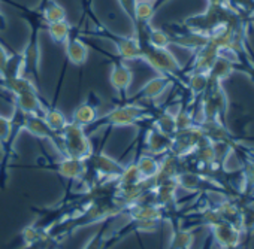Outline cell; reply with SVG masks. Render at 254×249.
I'll list each match as a JSON object with an SVG mask.
<instances>
[{"label":"cell","instance_id":"cell-7","mask_svg":"<svg viewBox=\"0 0 254 249\" xmlns=\"http://www.w3.org/2000/svg\"><path fill=\"white\" fill-rule=\"evenodd\" d=\"M105 38L112 41L117 48L118 58L121 61L127 60H141V44L136 36L132 38H117L115 35L105 33Z\"/></svg>","mask_w":254,"mask_h":249},{"label":"cell","instance_id":"cell-21","mask_svg":"<svg viewBox=\"0 0 254 249\" xmlns=\"http://www.w3.org/2000/svg\"><path fill=\"white\" fill-rule=\"evenodd\" d=\"M232 70H233V61H230L227 57H223L221 54L217 57V60L214 61V64H212V67H211V70H209V78H212V79H217V81H223V79H226L230 73H232Z\"/></svg>","mask_w":254,"mask_h":249},{"label":"cell","instance_id":"cell-18","mask_svg":"<svg viewBox=\"0 0 254 249\" xmlns=\"http://www.w3.org/2000/svg\"><path fill=\"white\" fill-rule=\"evenodd\" d=\"M194 240V234L190 228H184L174 224V233L168 249H190Z\"/></svg>","mask_w":254,"mask_h":249},{"label":"cell","instance_id":"cell-27","mask_svg":"<svg viewBox=\"0 0 254 249\" xmlns=\"http://www.w3.org/2000/svg\"><path fill=\"white\" fill-rule=\"evenodd\" d=\"M12 52L8 51L2 44H0V79L3 78L5 72H6V66H8V61L11 58Z\"/></svg>","mask_w":254,"mask_h":249},{"label":"cell","instance_id":"cell-20","mask_svg":"<svg viewBox=\"0 0 254 249\" xmlns=\"http://www.w3.org/2000/svg\"><path fill=\"white\" fill-rule=\"evenodd\" d=\"M47 29H48V33H50V38L57 45H66V42L69 41V38L72 35V27L67 23V20L47 24Z\"/></svg>","mask_w":254,"mask_h":249},{"label":"cell","instance_id":"cell-2","mask_svg":"<svg viewBox=\"0 0 254 249\" xmlns=\"http://www.w3.org/2000/svg\"><path fill=\"white\" fill-rule=\"evenodd\" d=\"M62 138L63 145V157L75 158V160H87L93 154V145L90 136L87 135L85 129L69 121L67 126L59 133Z\"/></svg>","mask_w":254,"mask_h":249},{"label":"cell","instance_id":"cell-30","mask_svg":"<svg viewBox=\"0 0 254 249\" xmlns=\"http://www.w3.org/2000/svg\"><path fill=\"white\" fill-rule=\"evenodd\" d=\"M5 29H6V20L2 15V12H0V30H5Z\"/></svg>","mask_w":254,"mask_h":249},{"label":"cell","instance_id":"cell-13","mask_svg":"<svg viewBox=\"0 0 254 249\" xmlns=\"http://www.w3.org/2000/svg\"><path fill=\"white\" fill-rule=\"evenodd\" d=\"M66 55L72 64L82 66V64H85V61L88 58V48H87L85 42H82L81 38L70 35L69 41L66 42Z\"/></svg>","mask_w":254,"mask_h":249},{"label":"cell","instance_id":"cell-24","mask_svg":"<svg viewBox=\"0 0 254 249\" xmlns=\"http://www.w3.org/2000/svg\"><path fill=\"white\" fill-rule=\"evenodd\" d=\"M209 82V75L208 73H190L189 78V88L194 96L203 94Z\"/></svg>","mask_w":254,"mask_h":249},{"label":"cell","instance_id":"cell-17","mask_svg":"<svg viewBox=\"0 0 254 249\" xmlns=\"http://www.w3.org/2000/svg\"><path fill=\"white\" fill-rule=\"evenodd\" d=\"M39 14L45 24L59 23V21L66 20V9L62 5H59L57 2H54V0H44L42 11Z\"/></svg>","mask_w":254,"mask_h":249},{"label":"cell","instance_id":"cell-6","mask_svg":"<svg viewBox=\"0 0 254 249\" xmlns=\"http://www.w3.org/2000/svg\"><path fill=\"white\" fill-rule=\"evenodd\" d=\"M133 81V73L121 60L115 61L112 64L111 73H109V82L112 88L115 90L118 99L121 101H127V90L130 88V84Z\"/></svg>","mask_w":254,"mask_h":249},{"label":"cell","instance_id":"cell-14","mask_svg":"<svg viewBox=\"0 0 254 249\" xmlns=\"http://www.w3.org/2000/svg\"><path fill=\"white\" fill-rule=\"evenodd\" d=\"M48 233L39 230L35 224H30L27 227H24L18 236V239L12 243L15 249H26V248H30L33 246L35 243H38L41 239H44Z\"/></svg>","mask_w":254,"mask_h":249},{"label":"cell","instance_id":"cell-4","mask_svg":"<svg viewBox=\"0 0 254 249\" xmlns=\"http://www.w3.org/2000/svg\"><path fill=\"white\" fill-rule=\"evenodd\" d=\"M26 132H29L32 136L38 138V139H42V141H48L53 144V147L57 149V152L63 154V145H62V138L59 133L53 132L50 127H48V124L44 121L42 115H29L26 113L24 116V129Z\"/></svg>","mask_w":254,"mask_h":249},{"label":"cell","instance_id":"cell-1","mask_svg":"<svg viewBox=\"0 0 254 249\" xmlns=\"http://www.w3.org/2000/svg\"><path fill=\"white\" fill-rule=\"evenodd\" d=\"M157 110H151L145 106L135 104V101H121L112 110L106 112L85 129L87 135L91 136L94 132L106 127H126V126H141L148 121H153Z\"/></svg>","mask_w":254,"mask_h":249},{"label":"cell","instance_id":"cell-5","mask_svg":"<svg viewBox=\"0 0 254 249\" xmlns=\"http://www.w3.org/2000/svg\"><path fill=\"white\" fill-rule=\"evenodd\" d=\"M45 169H50L56 172L60 178L67 179L70 182H79L85 175V160H75L69 157H63L57 163H50L45 166Z\"/></svg>","mask_w":254,"mask_h":249},{"label":"cell","instance_id":"cell-8","mask_svg":"<svg viewBox=\"0 0 254 249\" xmlns=\"http://www.w3.org/2000/svg\"><path fill=\"white\" fill-rule=\"evenodd\" d=\"M142 133H144L142 142H144L145 149H147L148 154L156 155V157L157 155L162 157V155H165L166 152L171 151V144H172V138L171 136L156 130L154 127H150V129H147Z\"/></svg>","mask_w":254,"mask_h":249},{"label":"cell","instance_id":"cell-29","mask_svg":"<svg viewBox=\"0 0 254 249\" xmlns=\"http://www.w3.org/2000/svg\"><path fill=\"white\" fill-rule=\"evenodd\" d=\"M220 249H245V246L242 243H236V245H230V246H224Z\"/></svg>","mask_w":254,"mask_h":249},{"label":"cell","instance_id":"cell-22","mask_svg":"<svg viewBox=\"0 0 254 249\" xmlns=\"http://www.w3.org/2000/svg\"><path fill=\"white\" fill-rule=\"evenodd\" d=\"M111 222H112V219H106V221L100 222V228L97 230V233L93 234V237L88 240V243L84 246V249H109L106 233H108Z\"/></svg>","mask_w":254,"mask_h":249},{"label":"cell","instance_id":"cell-10","mask_svg":"<svg viewBox=\"0 0 254 249\" xmlns=\"http://www.w3.org/2000/svg\"><path fill=\"white\" fill-rule=\"evenodd\" d=\"M172 84V78L166 76V75H159L157 78H153L151 81H148L144 87H141L138 90V93L132 97L127 99L129 101H138V100H154L157 97H160Z\"/></svg>","mask_w":254,"mask_h":249},{"label":"cell","instance_id":"cell-3","mask_svg":"<svg viewBox=\"0 0 254 249\" xmlns=\"http://www.w3.org/2000/svg\"><path fill=\"white\" fill-rule=\"evenodd\" d=\"M41 14H33L29 21L32 23V35L30 41L26 47V50L21 52L24 58V76L33 81L35 84L39 82V60H41V51H39V42H38V30L41 27L42 18H39Z\"/></svg>","mask_w":254,"mask_h":249},{"label":"cell","instance_id":"cell-28","mask_svg":"<svg viewBox=\"0 0 254 249\" xmlns=\"http://www.w3.org/2000/svg\"><path fill=\"white\" fill-rule=\"evenodd\" d=\"M121 8L124 9V12L129 15V18L133 21V11H135V0H120Z\"/></svg>","mask_w":254,"mask_h":249},{"label":"cell","instance_id":"cell-31","mask_svg":"<svg viewBox=\"0 0 254 249\" xmlns=\"http://www.w3.org/2000/svg\"><path fill=\"white\" fill-rule=\"evenodd\" d=\"M233 2H236L239 5H248L250 2H253V0H233Z\"/></svg>","mask_w":254,"mask_h":249},{"label":"cell","instance_id":"cell-9","mask_svg":"<svg viewBox=\"0 0 254 249\" xmlns=\"http://www.w3.org/2000/svg\"><path fill=\"white\" fill-rule=\"evenodd\" d=\"M97 107H99V99L94 97V94H91L87 100L81 101L73 113H72V122L73 124H78V126L87 129L88 126H91V124L97 119L99 116V112H97Z\"/></svg>","mask_w":254,"mask_h":249},{"label":"cell","instance_id":"cell-26","mask_svg":"<svg viewBox=\"0 0 254 249\" xmlns=\"http://www.w3.org/2000/svg\"><path fill=\"white\" fill-rule=\"evenodd\" d=\"M244 182L254 190V157H248L244 164Z\"/></svg>","mask_w":254,"mask_h":249},{"label":"cell","instance_id":"cell-23","mask_svg":"<svg viewBox=\"0 0 254 249\" xmlns=\"http://www.w3.org/2000/svg\"><path fill=\"white\" fill-rule=\"evenodd\" d=\"M145 38H147V42L154 47V48H168L169 44H171V36L169 33L163 32L162 29H154V27H150V24H147V30H145Z\"/></svg>","mask_w":254,"mask_h":249},{"label":"cell","instance_id":"cell-32","mask_svg":"<svg viewBox=\"0 0 254 249\" xmlns=\"http://www.w3.org/2000/svg\"><path fill=\"white\" fill-rule=\"evenodd\" d=\"M154 2H157V0H154Z\"/></svg>","mask_w":254,"mask_h":249},{"label":"cell","instance_id":"cell-16","mask_svg":"<svg viewBox=\"0 0 254 249\" xmlns=\"http://www.w3.org/2000/svg\"><path fill=\"white\" fill-rule=\"evenodd\" d=\"M42 118H44V121L48 124V127L53 130V132H56V133H60L67 124H69V119L64 116V113L59 109V107H56V106H45V109H44V113H42Z\"/></svg>","mask_w":254,"mask_h":249},{"label":"cell","instance_id":"cell-25","mask_svg":"<svg viewBox=\"0 0 254 249\" xmlns=\"http://www.w3.org/2000/svg\"><path fill=\"white\" fill-rule=\"evenodd\" d=\"M12 132V121L0 115V147H5Z\"/></svg>","mask_w":254,"mask_h":249},{"label":"cell","instance_id":"cell-11","mask_svg":"<svg viewBox=\"0 0 254 249\" xmlns=\"http://www.w3.org/2000/svg\"><path fill=\"white\" fill-rule=\"evenodd\" d=\"M178 190L180 188L175 181H165V182H160L159 185H156L154 200L160 207H163L166 210V213L171 212V209H175Z\"/></svg>","mask_w":254,"mask_h":249},{"label":"cell","instance_id":"cell-12","mask_svg":"<svg viewBox=\"0 0 254 249\" xmlns=\"http://www.w3.org/2000/svg\"><path fill=\"white\" fill-rule=\"evenodd\" d=\"M211 234H212V239L215 240V243L220 248H224V246L241 243V237L244 233L241 230L235 228L233 225L221 221L211 227Z\"/></svg>","mask_w":254,"mask_h":249},{"label":"cell","instance_id":"cell-19","mask_svg":"<svg viewBox=\"0 0 254 249\" xmlns=\"http://www.w3.org/2000/svg\"><path fill=\"white\" fill-rule=\"evenodd\" d=\"M156 12L154 0H135V11H133V23L135 24H150L151 18Z\"/></svg>","mask_w":254,"mask_h":249},{"label":"cell","instance_id":"cell-15","mask_svg":"<svg viewBox=\"0 0 254 249\" xmlns=\"http://www.w3.org/2000/svg\"><path fill=\"white\" fill-rule=\"evenodd\" d=\"M135 164H136L138 172H139L142 179H153L159 173L160 160L156 155H151V154L145 152V154L139 155L135 160Z\"/></svg>","mask_w":254,"mask_h":249}]
</instances>
